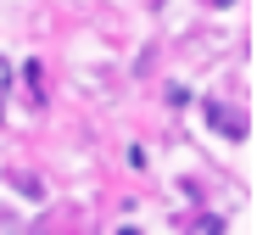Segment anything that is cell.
<instances>
[{"instance_id":"6da1fadb","label":"cell","mask_w":257,"mask_h":235,"mask_svg":"<svg viewBox=\"0 0 257 235\" xmlns=\"http://www.w3.org/2000/svg\"><path fill=\"white\" fill-rule=\"evenodd\" d=\"M207 118H212V129H218L224 140H246V134H251V118H246V112H229V107H218V101H207Z\"/></svg>"},{"instance_id":"7a4b0ae2","label":"cell","mask_w":257,"mask_h":235,"mask_svg":"<svg viewBox=\"0 0 257 235\" xmlns=\"http://www.w3.org/2000/svg\"><path fill=\"white\" fill-rule=\"evenodd\" d=\"M23 79H28V96H34V101H45V67L28 62V67H23Z\"/></svg>"},{"instance_id":"3957f363","label":"cell","mask_w":257,"mask_h":235,"mask_svg":"<svg viewBox=\"0 0 257 235\" xmlns=\"http://www.w3.org/2000/svg\"><path fill=\"white\" fill-rule=\"evenodd\" d=\"M12 84H17V73H12V62H6V56H0V101L12 96Z\"/></svg>"},{"instance_id":"277c9868","label":"cell","mask_w":257,"mask_h":235,"mask_svg":"<svg viewBox=\"0 0 257 235\" xmlns=\"http://www.w3.org/2000/svg\"><path fill=\"white\" fill-rule=\"evenodd\" d=\"M212 6H235V0H212Z\"/></svg>"}]
</instances>
